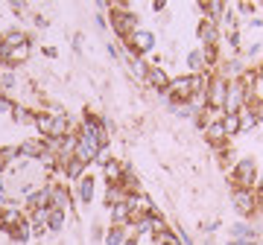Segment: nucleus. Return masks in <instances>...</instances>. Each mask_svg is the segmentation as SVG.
<instances>
[{
	"mask_svg": "<svg viewBox=\"0 0 263 245\" xmlns=\"http://www.w3.org/2000/svg\"><path fill=\"white\" fill-rule=\"evenodd\" d=\"M173 231H176V236H179V242H181V245H196V242H193V236L187 234V228L181 225V222H179L176 228H173Z\"/></svg>",
	"mask_w": 263,
	"mask_h": 245,
	"instance_id": "72a5a7b5",
	"label": "nucleus"
},
{
	"mask_svg": "<svg viewBox=\"0 0 263 245\" xmlns=\"http://www.w3.org/2000/svg\"><path fill=\"white\" fill-rule=\"evenodd\" d=\"M0 85H3V94H6V91H12V88L18 85V76L12 73L9 67H6V70H3V73H0Z\"/></svg>",
	"mask_w": 263,
	"mask_h": 245,
	"instance_id": "2f4dec72",
	"label": "nucleus"
},
{
	"mask_svg": "<svg viewBox=\"0 0 263 245\" xmlns=\"http://www.w3.org/2000/svg\"><path fill=\"white\" fill-rule=\"evenodd\" d=\"M41 53H44L47 58H59V50H56V47H50V44H47V47H41Z\"/></svg>",
	"mask_w": 263,
	"mask_h": 245,
	"instance_id": "ea45409f",
	"label": "nucleus"
},
{
	"mask_svg": "<svg viewBox=\"0 0 263 245\" xmlns=\"http://www.w3.org/2000/svg\"><path fill=\"white\" fill-rule=\"evenodd\" d=\"M94 24H97L100 29H108V21H105V12H97V15H94Z\"/></svg>",
	"mask_w": 263,
	"mask_h": 245,
	"instance_id": "4c0bfd02",
	"label": "nucleus"
},
{
	"mask_svg": "<svg viewBox=\"0 0 263 245\" xmlns=\"http://www.w3.org/2000/svg\"><path fill=\"white\" fill-rule=\"evenodd\" d=\"M18 155L24 160H41L47 155V140L44 137H27L18 143Z\"/></svg>",
	"mask_w": 263,
	"mask_h": 245,
	"instance_id": "9d476101",
	"label": "nucleus"
},
{
	"mask_svg": "<svg viewBox=\"0 0 263 245\" xmlns=\"http://www.w3.org/2000/svg\"><path fill=\"white\" fill-rule=\"evenodd\" d=\"M231 208L237 210V216L240 219H249L263 208L260 205V196H257V190H246V187H234L231 190Z\"/></svg>",
	"mask_w": 263,
	"mask_h": 245,
	"instance_id": "20e7f679",
	"label": "nucleus"
},
{
	"mask_svg": "<svg viewBox=\"0 0 263 245\" xmlns=\"http://www.w3.org/2000/svg\"><path fill=\"white\" fill-rule=\"evenodd\" d=\"M123 245H141V239H138V236H129V239H126Z\"/></svg>",
	"mask_w": 263,
	"mask_h": 245,
	"instance_id": "79ce46f5",
	"label": "nucleus"
},
{
	"mask_svg": "<svg viewBox=\"0 0 263 245\" xmlns=\"http://www.w3.org/2000/svg\"><path fill=\"white\" fill-rule=\"evenodd\" d=\"M164 103L173 108V105H181V103H190V96H193V82H190V73H181L176 76L173 82H170V88L164 91Z\"/></svg>",
	"mask_w": 263,
	"mask_h": 245,
	"instance_id": "39448f33",
	"label": "nucleus"
},
{
	"mask_svg": "<svg viewBox=\"0 0 263 245\" xmlns=\"http://www.w3.org/2000/svg\"><path fill=\"white\" fill-rule=\"evenodd\" d=\"M257 170H260V160L254 155H240L231 170V184L234 187H246V190H254L257 184Z\"/></svg>",
	"mask_w": 263,
	"mask_h": 245,
	"instance_id": "f03ea898",
	"label": "nucleus"
},
{
	"mask_svg": "<svg viewBox=\"0 0 263 245\" xmlns=\"http://www.w3.org/2000/svg\"><path fill=\"white\" fill-rule=\"evenodd\" d=\"M9 117H12L15 122H21V126H35L38 111H35V108H27V105H21V103H15V108H12Z\"/></svg>",
	"mask_w": 263,
	"mask_h": 245,
	"instance_id": "412c9836",
	"label": "nucleus"
},
{
	"mask_svg": "<svg viewBox=\"0 0 263 245\" xmlns=\"http://www.w3.org/2000/svg\"><path fill=\"white\" fill-rule=\"evenodd\" d=\"M103 239H105L103 219H94V222H91V245H103Z\"/></svg>",
	"mask_w": 263,
	"mask_h": 245,
	"instance_id": "c756f323",
	"label": "nucleus"
},
{
	"mask_svg": "<svg viewBox=\"0 0 263 245\" xmlns=\"http://www.w3.org/2000/svg\"><path fill=\"white\" fill-rule=\"evenodd\" d=\"M184 65H187L190 73H208L205 47H190V50H187V56H184Z\"/></svg>",
	"mask_w": 263,
	"mask_h": 245,
	"instance_id": "dca6fc26",
	"label": "nucleus"
},
{
	"mask_svg": "<svg viewBox=\"0 0 263 245\" xmlns=\"http://www.w3.org/2000/svg\"><path fill=\"white\" fill-rule=\"evenodd\" d=\"M50 208L65 210V213H73V208H76L73 190L67 187V184H53V201H50Z\"/></svg>",
	"mask_w": 263,
	"mask_h": 245,
	"instance_id": "9b49d317",
	"label": "nucleus"
},
{
	"mask_svg": "<svg viewBox=\"0 0 263 245\" xmlns=\"http://www.w3.org/2000/svg\"><path fill=\"white\" fill-rule=\"evenodd\" d=\"M0 35H3V44H6V47H12V50L29 47V35L21 27H9L6 32H0Z\"/></svg>",
	"mask_w": 263,
	"mask_h": 245,
	"instance_id": "6ab92c4d",
	"label": "nucleus"
},
{
	"mask_svg": "<svg viewBox=\"0 0 263 245\" xmlns=\"http://www.w3.org/2000/svg\"><path fill=\"white\" fill-rule=\"evenodd\" d=\"M226 91H228V79L219 73H211L208 79V108L211 111L222 114V105H226Z\"/></svg>",
	"mask_w": 263,
	"mask_h": 245,
	"instance_id": "423d86ee",
	"label": "nucleus"
},
{
	"mask_svg": "<svg viewBox=\"0 0 263 245\" xmlns=\"http://www.w3.org/2000/svg\"><path fill=\"white\" fill-rule=\"evenodd\" d=\"M237 117H240V132H254V129H257V120L252 117V111H249V108H243Z\"/></svg>",
	"mask_w": 263,
	"mask_h": 245,
	"instance_id": "7c9ffc66",
	"label": "nucleus"
},
{
	"mask_svg": "<svg viewBox=\"0 0 263 245\" xmlns=\"http://www.w3.org/2000/svg\"><path fill=\"white\" fill-rule=\"evenodd\" d=\"M257 193H263V160H260V170H257V184H254Z\"/></svg>",
	"mask_w": 263,
	"mask_h": 245,
	"instance_id": "a19ab883",
	"label": "nucleus"
},
{
	"mask_svg": "<svg viewBox=\"0 0 263 245\" xmlns=\"http://www.w3.org/2000/svg\"><path fill=\"white\" fill-rule=\"evenodd\" d=\"M219 29H222V32H240V18H237L234 6H228L226 15L219 18Z\"/></svg>",
	"mask_w": 263,
	"mask_h": 245,
	"instance_id": "b1692460",
	"label": "nucleus"
},
{
	"mask_svg": "<svg viewBox=\"0 0 263 245\" xmlns=\"http://www.w3.org/2000/svg\"><path fill=\"white\" fill-rule=\"evenodd\" d=\"M3 234L9 236V239H12L15 245H27V242H32V225H29L27 213H24V216H21V219H18V222H15L12 228H6Z\"/></svg>",
	"mask_w": 263,
	"mask_h": 245,
	"instance_id": "ddd939ff",
	"label": "nucleus"
},
{
	"mask_svg": "<svg viewBox=\"0 0 263 245\" xmlns=\"http://www.w3.org/2000/svg\"><path fill=\"white\" fill-rule=\"evenodd\" d=\"M226 245H240V242H234V239H226Z\"/></svg>",
	"mask_w": 263,
	"mask_h": 245,
	"instance_id": "c03bdc74",
	"label": "nucleus"
},
{
	"mask_svg": "<svg viewBox=\"0 0 263 245\" xmlns=\"http://www.w3.org/2000/svg\"><path fill=\"white\" fill-rule=\"evenodd\" d=\"M105 213H108V225L129 228V208H126V201H117L111 208H105Z\"/></svg>",
	"mask_w": 263,
	"mask_h": 245,
	"instance_id": "f3484780",
	"label": "nucleus"
},
{
	"mask_svg": "<svg viewBox=\"0 0 263 245\" xmlns=\"http://www.w3.org/2000/svg\"><path fill=\"white\" fill-rule=\"evenodd\" d=\"M155 47H158V35H155V29H149V27L135 29V32L123 41V50H129L132 56H141V58H146Z\"/></svg>",
	"mask_w": 263,
	"mask_h": 245,
	"instance_id": "7ed1b4c3",
	"label": "nucleus"
},
{
	"mask_svg": "<svg viewBox=\"0 0 263 245\" xmlns=\"http://www.w3.org/2000/svg\"><path fill=\"white\" fill-rule=\"evenodd\" d=\"M59 170H62V178H67V181H79L85 175V172H88V167H85L82 160H76V158H70V160H65V164H62V167H59Z\"/></svg>",
	"mask_w": 263,
	"mask_h": 245,
	"instance_id": "aec40b11",
	"label": "nucleus"
},
{
	"mask_svg": "<svg viewBox=\"0 0 263 245\" xmlns=\"http://www.w3.org/2000/svg\"><path fill=\"white\" fill-rule=\"evenodd\" d=\"M170 82H173V76H170L167 67H161V65H149V73H146V85L155 91V94H164L170 88Z\"/></svg>",
	"mask_w": 263,
	"mask_h": 245,
	"instance_id": "f8f14e48",
	"label": "nucleus"
},
{
	"mask_svg": "<svg viewBox=\"0 0 263 245\" xmlns=\"http://www.w3.org/2000/svg\"><path fill=\"white\" fill-rule=\"evenodd\" d=\"M82 44H85V35H82V32H76V35H73V50H76V53H82Z\"/></svg>",
	"mask_w": 263,
	"mask_h": 245,
	"instance_id": "58836bf2",
	"label": "nucleus"
},
{
	"mask_svg": "<svg viewBox=\"0 0 263 245\" xmlns=\"http://www.w3.org/2000/svg\"><path fill=\"white\" fill-rule=\"evenodd\" d=\"M234 12H237V18H254V15H257V3H249V0H240V3H237L234 6Z\"/></svg>",
	"mask_w": 263,
	"mask_h": 245,
	"instance_id": "c85d7f7f",
	"label": "nucleus"
},
{
	"mask_svg": "<svg viewBox=\"0 0 263 245\" xmlns=\"http://www.w3.org/2000/svg\"><path fill=\"white\" fill-rule=\"evenodd\" d=\"M129 239V231L126 228H114V225H108L105 228V239H103V245H123Z\"/></svg>",
	"mask_w": 263,
	"mask_h": 245,
	"instance_id": "5701e85b",
	"label": "nucleus"
},
{
	"mask_svg": "<svg viewBox=\"0 0 263 245\" xmlns=\"http://www.w3.org/2000/svg\"><path fill=\"white\" fill-rule=\"evenodd\" d=\"M202 245H216V239L214 236H202Z\"/></svg>",
	"mask_w": 263,
	"mask_h": 245,
	"instance_id": "37998d69",
	"label": "nucleus"
},
{
	"mask_svg": "<svg viewBox=\"0 0 263 245\" xmlns=\"http://www.w3.org/2000/svg\"><path fill=\"white\" fill-rule=\"evenodd\" d=\"M108 27L114 29V35L120 38V41H126L135 29H141V18H138V12L132 9V6L117 3V6L108 9Z\"/></svg>",
	"mask_w": 263,
	"mask_h": 245,
	"instance_id": "f257e3e1",
	"label": "nucleus"
},
{
	"mask_svg": "<svg viewBox=\"0 0 263 245\" xmlns=\"http://www.w3.org/2000/svg\"><path fill=\"white\" fill-rule=\"evenodd\" d=\"M170 111L176 114V117H179V120H196L199 114H202V111H196V108H193V105H190V103L173 105V108H170Z\"/></svg>",
	"mask_w": 263,
	"mask_h": 245,
	"instance_id": "a878e982",
	"label": "nucleus"
},
{
	"mask_svg": "<svg viewBox=\"0 0 263 245\" xmlns=\"http://www.w3.org/2000/svg\"><path fill=\"white\" fill-rule=\"evenodd\" d=\"M222 129H226V137L240 134V117L237 114H222Z\"/></svg>",
	"mask_w": 263,
	"mask_h": 245,
	"instance_id": "bb28decb",
	"label": "nucleus"
},
{
	"mask_svg": "<svg viewBox=\"0 0 263 245\" xmlns=\"http://www.w3.org/2000/svg\"><path fill=\"white\" fill-rule=\"evenodd\" d=\"M35 129H38V137L50 140V129H53V114H50V111H38V117H35Z\"/></svg>",
	"mask_w": 263,
	"mask_h": 245,
	"instance_id": "393cba45",
	"label": "nucleus"
},
{
	"mask_svg": "<svg viewBox=\"0 0 263 245\" xmlns=\"http://www.w3.org/2000/svg\"><path fill=\"white\" fill-rule=\"evenodd\" d=\"M196 38H199V47H219V44H222V29H219V24H214V21L199 18Z\"/></svg>",
	"mask_w": 263,
	"mask_h": 245,
	"instance_id": "0eeeda50",
	"label": "nucleus"
},
{
	"mask_svg": "<svg viewBox=\"0 0 263 245\" xmlns=\"http://www.w3.org/2000/svg\"><path fill=\"white\" fill-rule=\"evenodd\" d=\"M228 239H234V242H240V245H257V228H254L252 222L240 219L234 225H228Z\"/></svg>",
	"mask_w": 263,
	"mask_h": 245,
	"instance_id": "1a4fd4ad",
	"label": "nucleus"
},
{
	"mask_svg": "<svg viewBox=\"0 0 263 245\" xmlns=\"http://www.w3.org/2000/svg\"><path fill=\"white\" fill-rule=\"evenodd\" d=\"M12 108H15V99L0 91V114H12Z\"/></svg>",
	"mask_w": 263,
	"mask_h": 245,
	"instance_id": "f704fd0d",
	"label": "nucleus"
},
{
	"mask_svg": "<svg viewBox=\"0 0 263 245\" xmlns=\"http://www.w3.org/2000/svg\"><path fill=\"white\" fill-rule=\"evenodd\" d=\"M202 134H205V140L211 143V149H219V146H226L228 137H226V129H222V117H216V120L208 122Z\"/></svg>",
	"mask_w": 263,
	"mask_h": 245,
	"instance_id": "4468645a",
	"label": "nucleus"
},
{
	"mask_svg": "<svg viewBox=\"0 0 263 245\" xmlns=\"http://www.w3.org/2000/svg\"><path fill=\"white\" fill-rule=\"evenodd\" d=\"M246 108L252 111V117L257 120V126H260V122H263V99H252V103L246 105Z\"/></svg>",
	"mask_w": 263,
	"mask_h": 245,
	"instance_id": "473e14b6",
	"label": "nucleus"
},
{
	"mask_svg": "<svg viewBox=\"0 0 263 245\" xmlns=\"http://www.w3.org/2000/svg\"><path fill=\"white\" fill-rule=\"evenodd\" d=\"M29 56H32V44H29V47H18V50H12L9 70H12V67H18V65H24V62H29Z\"/></svg>",
	"mask_w": 263,
	"mask_h": 245,
	"instance_id": "cd10ccee",
	"label": "nucleus"
},
{
	"mask_svg": "<svg viewBox=\"0 0 263 245\" xmlns=\"http://www.w3.org/2000/svg\"><path fill=\"white\" fill-rule=\"evenodd\" d=\"M149 9L155 12V15H164V12H167V0H152Z\"/></svg>",
	"mask_w": 263,
	"mask_h": 245,
	"instance_id": "e433bc0d",
	"label": "nucleus"
},
{
	"mask_svg": "<svg viewBox=\"0 0 263 245\" xmlns=\"http://www.w3.org/2000/svg\"><path fill=\"white\" fill-rule=\"evenodd\" d=\"M18 158H21L18 155V143H6V146H0V178L15 167V160Z\"/></svg>",
	"mask_w": 263,
	"mask_h": 245,
	"instance_id": "a211bd4d",
	"label": "nucleus"
},
{
	"mask_svg": "<svg viewBox=\"0 0 263 245\" xmlns=\"http://www.w3.org/2000/svg\"><path fill=\"white\" fill-rule=\"evenodd\" d=\"M65 225H67V213H65V210L50 208V219H47V231H50V234H62Z\"/></svg>",
	"mask_w": 263,
	"mask_h": 245,
	"instance_id": "4be33fe9",
	"label": "nucleus"
},
{
	"mask_svg": "<svg viewBox=\"0 0 263 245\" xmlns=\"http://www.w3.org/2000/svg\"><path fill=\"white\" fill-rule=\"evenodd\" d=\"M226 0H205V3H199L196 12H199V18H208V21H214V24H219V18L226 15Z\"/></svg>",
	"mask_w": 263,
	"mask_h": 245,
	"instance_id": "2eb2a0df",
	"label": "nucleus"
},
{
	"mask_svg": "<svg viewBox=\"0 0 263 245\" xmlns=\"http://www.w3.org/2000/svg\"><path fill=\"white\" fill-rule=\"evenodd\" d=\"M32 245H41V242H32Z\"/></svg>",
	"mask_w": 263,
	"mask_h": 245,
	"instance_id": "a18cd8bd",
	"label": "nucleus"
},
{
	"mask_svg": "<svg viewBox=\"0 0 263 245\" xmlns=\"http://www.w3.org/2000/svg\"><path fill=\"white\" fill-rule=\"evenodd\" d=\"M73 198H76V205H82V208H88L91 201H94V193H97V178L91 175V172H85L82 178L76 181L73 187Z\"/></svg>",
	"mask_w": 263,
	"mask_h": 245,
	"instance_id": "6e6552de",
	"label": "nucleus"
},
{
	"mask_svg": "<svg viewBox=\"0 0 263 245\" xmlns=\"http://www.w3.org/2000/svg\"><path fill=\"white\" fill-rule=\"evenodd\" d=\"M240 29H246V32H257V29H263V21L257 18V15H254V18H249Z\"/></svg>",
	"mask_w": 263,
	"mask_h": 245,
	"instance_id": "c9c22d12",
	"label": "nucleus"
}]
</instances>
